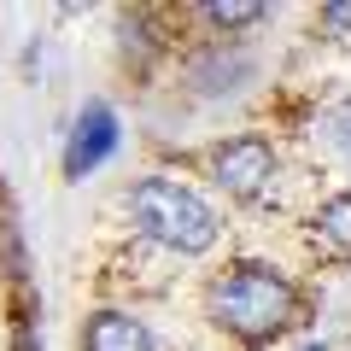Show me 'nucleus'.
Returning <instances> with one entry per match:
<instances>
[{
    "mask_svg": "<svg viewBox=\"0 0 351 351\" xmlns=\"http://www.w3.org/2000/svg\"><path fill=\"white\" fill-rule=\"evenodd\" d=\"M293 311H299V287L281 276L276 263H258V258L234 263V269L211 287V316H217V328H228V334L246 339V346L276 339L281 328L293 322Z\"/></svg>",
    "mask_w": 351,
    "mask_h": 351,
    "instance_id": "f257e3e1",
    "label": "nucleus"
},
{
    "mask_svg": "<svg viewBox=\"0 0 351 351\" xmlns=\"http://www.w3.org/2000/svg\"><path fill=\"white\" fill-rule=\"evenodd\" d=\"M129 217L147 240H158L164 252H182V258H199L217 246V211L170 176H141L129 188Z\"/></svg>",
    "mask_w": 351,
    "mask_h": 351,
    "instance_id": "f03ea898",
    "label": "nucleus"
},
{
    "mask_svg": "<svg viewBox=\"0 0 351 351\" xmlns=\"http://www.w3.org/2000/svg\"><path fill=\"white\" fill-rule=\"evenodd\" d=\"M211 176L217 188L234 193V199H252V193L269 188V176H276V147L263 135H234V141H217L211 147Z\"/></svg>",
    "mask_w": 351,
    "mask_h": 351,
    "instance_id": "7ed1b4c3",
    "label": "nucleus"
},
{
    "mask_svg": "<svg viewBox=\"0 0 351 351\" xmlns=\"http://www.w3.org/2000/svg\"><path fill=\"white\" fill-rule=\"evenodd\" d=\"M112 152H117V117H112V106H82L71 141H64V176L82 182V176L100 170Z\"/></svg>",
    "mask_w": 351,
    "mask_h": 351,
    "instance_id": "20e7f679",
    "label": "nucleus"
},
{
    "mask_svg": "<svg viewBox=\"0 0 351 351\" xmlns=\"http://www.w3.org/2000/svg\"><path fill=\"white\" fill-rule=\"evenodd\" d=\"M82 351H152V328L129 311H94L82 328Z\"/></svg>",
    "mask_w": 351,
    "mask_h": 351,
    "instance_id": "39448f33",
    "label": "nucleus"
},
{
    "mask_svg": "<svg viewBox=\"0 0 351 351\" xmlns=\"http://www.w3.org/2000/svg\"><path fill=\"white\" fill-rule=\"evenodd\" d=\"M316 234L334 252H351V193H334V199L316 205Z\"/></svg>",
    "mask_w": 351,
    "mask_h": 351,
    "instance_id": "423d86ee",
    "label": "nucleus"
},
{
    "mask_svg": "<svg viewBox=\"0 0 351 351\" xmlns=\"http://www.w3.org/2000/svg\"><path fill=\"white\" fill-rule=\"evenodd\" d=\"M252 71V59L246 53H211V59H199L193 64V82L205 88V94H228V82L223 76H246Z\"/></svg>",
    "mask_w": 351,
    "mask_h": 351,
    "instance_id": "0eeeda50",
    "label": "nucleus"
},
{
    "mask_svg": "<svg viewBox=\"0 0 351 351\" xmlns=\"http://www.w3.org/2000/svg\"><path fill=\"white\" fill-rule=\"evenodd\" d=\"M316 129H322V141H328V147L339 152V164L351 170V100L328 106V112H322V123H316Z\"/></svg>",
    "mask_w": 351,
    "mask_h": 351,
    "instance_id": "6e6552de",
    "label": "nucleus"
},
{
    "mask_svg": "<svg viewBox=\"0 0 351 351\" xmlns=\"http://www.w3.org/2000/svg\"><path fill=\"white\" fill-rule=\"evenodd\" d=\"M258 18H263L258 0H211V6H205V24H217V29H246V24H258Z\"/></svg>",
    "mask_w": 351,
    "mask_h": 351,
    "instance_id": "1a4fd4ad",
    "label": "nucleus"
},
{
    "mask_svg": "<svg viewBox=\"0 0 351 351\" xmlns=\"http://www.w3.org/2000/svg\"><path fill=\"white\" fill-rule=\"evenodd\" d=\"M322 24H328V29H339V36H351V0L328 6V12H322Z\"/></svg>",
    "mask_w": 351,
    "mask_h": 351,
    "instance_id": "9d476101",
    "label": "nucleus"
},
{
    "mask_svg": "<svg viewBox=\"0 0 351 351\" xmlns=\"http://www.w3.org/2000/svg\"><path fill=\"white\" fill-rule=\"evenodd\" d=\"M311 351H328V346H311Z\"/></svg>",
    "mask_w": 351,
    "mask_h": 351,
    "instance_id": "9b49d317",
    "label": "nucleus"
}]
</instances>
